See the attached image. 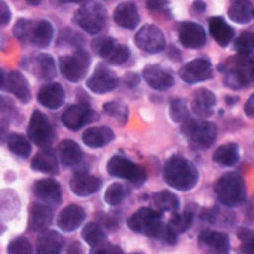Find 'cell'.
Returning a JSON list of instances; mask_svg holds the SVG:
<instances>
[{"instance_id": "19", "label": "cell", "mask_w": 254, "mask_h": 254, "mask_svg": "<svg viewBox=\"0 0 254 254\" xmlns=\"http://www.w3.org/2000/svg\"><path fill=\"white\" fill-rule=\"evenodd\" d=\"M70 190L73 194L85 197V196H91L96 191H99V189L102 187V181L100 178L87 174V172H76L72 178H70Z\"/></svg>"}, {"instance_id": "54", "label": "cell", "mask_w": 254, "mask_h": 254, "mask_svg": "<svg viewBox=\"0 0 254 254\" xmlns=\"http://www.w3.org/2000/svg\"><path fill=\"white\" fill-rule=\"evenodd\" d=\"M248 215H250V218L254 221V199H253V202L250 203V208H248Z\"/></svg>"}, {"instance_id": "57", "label": "cell", "mask_w": 254, "mask_h": 254, "mask_svg": "<svg viewBox=\"0 0 254 254\" xmlns=\"http://www.w3.org/2000/svg\"><path fill=\"white\" fill-rule=\"evenodd\" d=\"M253 17H254V11H253Z\"/></svg>"}, {"instance_id": "33", "label": "cell", "mask_w": 254, "mask_h": 254, "mask_svg": "<svg viewBox=\"0 0 254 254\" xmlns=\"http://www.w3.org/2000/svg\"><path fill=\"white\" fill-rule=\"evenodd\" d=\"M212 159L220 166H235L239 160V147L233 142L224 144L217 148Z\"/></svg>"}, {"instance_id": "25", "label": "cell", "mask_w": 254, "mask_h": 254, "mask_svg": "<svg viewBox=\"0 0 254 254\" xmlns=\"http://www.w3.org/2000/svg\"><path fill=\"white\" fill-rule=\"evenodd\" d=\"M29 70L38 79H53L57 73L56 62L50 54H35L30 59Z\"/></svg>"}, {"instance_id": "23", "label": "cell", "mask_w": 254, "mask_h": 254, "mask_svg": "<svg viewBox=\"0 0 254 254\" xmlns=\"http://www.w3.org/2000/svg\"><path fill=\"white\" fill-rule=\"evenodd\" d=\"M114 21L117 26L123 29L133 30L139 24V12L135 3L132 2H123L114 11Z\"/></svg>"}, {"instance_id": "55", "label": "cell", "mask_w": 254, "mask_h": 254, "mask_svg": "<svg viewBox=\"0 0 254 254\" xmlns=\"http://www.w3.org/2000/svg\"><path fill=\"white\" fill-rule=\"evenodd\" d=\"M26 2H27L29 5H32V6H38V5H41L42 0H26Z\"/></svg>"}, {"instance_id": "9", "label": "cell", "mask_w": 254, "mask_h": 254, "mask_svg": "<svg viewBox=\"0 0 254 254\" xmlns=\"http://www.w3.org/2000/svg\"><path fill=\"white\" fill-rule=\"evenodd\" d=\"M27 135H29V139L41 148H48L56 139V132L53 129V124L50 123L47 115L42 114L41 111H35L32 114L29 127H27Z\"/></svg>"}, {"instance_id": "1", "label": "cell", "mask_w": 254, "mask_h": 254, "mask_svg": "<svg viewBox=\"0 0 254 254\" xmlns=\"http://www.w3.org/2000/svg\"><path fill=\"white\" fill-rule=\"evenodd\" d=\"M218 70L224 76V84L233 90L254 85V56L251 53H238V56L221 63Z\"/></svg>"}, {"instance_id": "40", "label": "cell", "mask_w": 254, "mask_h": 254, "mask_svg": "<svg viewBox=\"0 0 254 254\" xmlns=\"http://www.w3.org/2000/svg\"><path fill=\"white\" fill-rule=\"evenodd\" d=\"M103 112H106L109 117L118 120L120 123H126L129 118V108L121 102H108L103 105Z\"/></svg>"}, {"instance_id": "15", "label": "cell", "mask_w": 254, "mask_h": 254, "mask_svg": "<svg viewBox=\"0 0 254 254\" xmlns=\"http://www.w3.org/2000/svg\"><path fill=\"white\" fill-rule=\"evenodd\" d=\"M2 90L12 93L23 103H29L32 99L27 79L24 78L23 73H20L17 70L9 72L8 75L5 70H2Z\"/></svg>"}, {"instance_id": "13", "label": "cell", "mask_w": 254, "mask_h": 254, "mask_svg": "<svg viewBox=\"0 0 254 254\" xmlns=\"http://www.w3.org/2000/svg\"><path fill=\"white\" fill-rule=\"evenodd\" d=\"M212 76V64L208 59H194L180 69V78L187 84L208 81Z\"/></svg>"}, {"instance_id": "30", "label": "cell", "mask_w": 254, "mask_h": 254, "mask_svg": "<svg viewBox=\"0 0 254 254\" xmlns=\"http://www.w3.org/2000/svg\"><path fill=\"white\" fill-rule=\"evenodd\" d=\"M209 32L220 47H227L235 36L233 29L221 17L209 18Z\"/></svg>"}, {"instance_id": "52", "label": "cell", "mask_w": 254, "mask_h": 254, "mask_svg": "<svg viewBox=\"0 0 254 254\" xmlns=\"http://www.w3.org/2000/svg\"><path fill=\"white\" fill-rule=\"evenodd\" d=\"M124 82H126V85H129V87H135L139 82V76L136 73H127L124 76Z\"/></svg>"}, {"instance_id": "51", "label": "cell", "mask_w": 254, "mask_h": 254, "mask_svg": "<svg viewBox=\"0 0 254 254\" xmlns=\"http://www.w3.org/2000/svg\"><path fill=\"white\" fill-rule=\"evenodd\" d=\"M191 8H193L194 14H203L206 11V3L203 2V0H194Z\"/></svg>"}, {"instance_id": "56", "label": "cell", "mask_w": 254, "mask_h": 254, "mask_svg": "<svg viewBox=\"0 0 254 254\" xmlns=\"http://www.w3.org/2000/svg\"><path fill=\"white\" fill-rule=\"evenodd\" d=\"M132 254H144V253H132Z\"/></svg>"}, {"instance_id": "4", "label": "cell", "mask_w": 254, "mask_h": 254, "mask_svg": "<svg viewBox=\"0 0 254 254\" xmlns=\"http://www.w3.org/2000/svg\"><path fill=\"white\" fill-rule=\"evenodd\" d=\"M214 190H215V194H217L218 202L221 205L227 206V208L239 206L247 199L245 181L242 180L241 175H238L235 172L223 174L217 180Z\"/></svg>"}, {"instance_id": "53", "label": "cell", "mask_w": 254, "mask_h": 254, "mask_svg": "<svg viewBox=\"0 0 254 254\" xmlns=\"http://www.w3.org/2000/svg\"><path fill=\"white\" fill-rule=\"evenodd\" d=\"M60 3H81V5H87L91 3V0H59Z\"/></svg>"}, {"instance_id": "10", "label": "cell", "mask_w": 254, "mask_h": 254, "mask_svg": "<svg viewBox=\"0 0 254 254\" xmlns=\"http://www.w3.org/2000/svg\"><path fill=\"white\" fill-rule=\"evenodd\" d=\"M106 171L112 177L127 180L133 184H142L147 178V172L142 166L133 163L132 160L126 159L123 156H114L108 162Z\"/></svg>"}, {"instance_id": "26", "label": "cell", "mask_w": 254, "mask_h": 254, "mask_svg": "<svg viewBox=\"0 0 254 254\" xmlns=\"http://www.w3.org/2000/svg\"><path fill=\"white\" fill-rule=\"evenodd\" d=\"M64 247V238L56 230H44L36 241L38 254H60Z\"/></svg>"}, {"instance_id": "29", "label": "cell", "mask_w": 254, "mask_h": 254, "mask_svg": "<svg viewBox=\"0 0 254 254\" xmlns=\"http://www.w3.org/2000/svg\"><path fill=\"white\" fill-rule=\"evenodd\" d=\"M114 139V132L108 126H96L88 127L82 135V141L90 148H100L108 145Z\"/></svg>"}, {"instance_id": "36", "label": "cell", "mask_w": 254, "mask_h": 254, "mask_svg": "<svg viewBox=\"0 0 254 254\" xmlns=\"http://www.w3.org/2000/svg\"><path fill=\"white\" fill-rule=\"evenodd\" d=\"M6 144H8V148L11 150L12 154L18 156V157H29L30 153H32V145H30V141L20 135V133H12L6 138Z\"/></svg>"}, {"instance_id": "24", "label": "cell", "mask_w": 254, "mask_h": 254, "mask_svg": "<svg viewBox=\"0 0 254 254\" xmlns=\"http://www.w3.org/2000/svg\"><path fill=\"white\" fill-rule=\"evenodd\" d=\"M38 100L48 109H59L64 103V88L59 82H50L39 88Z\"/></svg>"}, {"instance_id": "8", "label": "cell", "mask_w": 254, "mask_h": 254, "mask_svg": "<svg viewBox=\"0 0 254 254\" xmlns=\"http://www.w3.org/2000/svg\"><path fill=\"white\" fill-rule=\"evenodd\" d=\"M183 133L200 148H209L217 139V126L202 120H187L181 127Z\"/></svg>"}, {"instance_id": "7", "label": "cell", "mask_w": 254, "mask_h": 254, "mask_svg": "<svg viewBox=\"0 0 254 254\" xmlns=\"http://www.w3.org/2000/svg\"><path fill=\"white\" fill-rule=\"evenodd\" d=\"M106 9L99 3L82 5L73 15V21L90 35H97L106 24Z\"/></svg>"}, {"instance_id": "12", "label": "cell", "mask_w": 254, "mask_h": 254, "mask_svg": "<svg viewBox=\"0 0 254 254\" xmlns=\"http://www.w3.org/2000/svg\"><path fill=\"white\" fill-rule=\"evenodd\" d=\"M97 118H99V115L87 103L72 105L62 115L63 124L69 130H73V132L79 130L82 126H85L91 121H96Z\"/></svg>"}, {"instance_id": "22", "label": "cell", "mask_w": 254, "mask_h": 254, "mask_svg": "<svg viewBox=\"0 0 254 254\" xmlns=\"http://www.w3.org/2000/svg\"><path fill=\"white\" fill-rule=\"evenodd\" d=\"M142 76L151 88L159 90V91L168 90L174 85V76L168 70L160 67L159 64L147 66L142 72Z\"/></svg>"}, {"instance_id": "44", "label": "cell", "mask_w": 254, "mask_h": 254, "mask_svg": "<svg viewBox=\"0 0 254 254\" xmlns=\"http://www.w3.org/2000/svg\"><path fill=\"white\" fill-rule=\"evenodd\" d=\"M238 238L241 241L242 254H254V230L242 227L238 230Z\"/></svg>"}, {"instance_id": "48", "label": "cell", "mask_w": 254, "mask_h": 254, "mask_svg": "<svg viewBox=\"0 0 254 254\" xmlns=\"http://www.w3.org/2000/svg\"><path fill=\"white\" fill-rule=\"evenodd\" d=\"M11 21V9L9 6L6 5V2H0V23H2V26H6L9 24Z\"/></svg>"}, {"instance_id": "18", "label": "cell", "mask_w": 254, "mask_h": 254, "mask_svg": "<svg viewBox=\"0 0 254 254\" xmlns=\"http://www.w3.org/2000/svg\"><path fill=\"white\" fill-rule=\"evenodd\" d=\"M199 244L209 254H227L230 248L229 236L217 230H203L199 235Z\"/></svg>"}, {"instance_id": "17", "label": "cell", "mask_w": 254, "mask_h": 254, "mask_svg": "<svg viewBox=\"0 0 254 254\" xmlns=\"http://www.w3.org/2000/svg\"><path fill=\"white\" fill-rule=\"evenodd\" d=\"M178 38H180V42L186 48H191V50L202 48L206 44V32H205V29L200 24L191 23V21H186V23H183L180 26Z\"/></svg>"}, {"instance_id": "28", "label": "cell", "mask_w": 254, "mask_h": 254, "mask_svg": "<svg viewBox=\"0 0 254 254\" xmlns=\"http://www.w3.org/2000/svg\"><path fill=\"white\" fill-rule=\"evenodd\" d=\"M32 169L42 172V174H48V175H54L59 171V159L56 156V153L50 148H42L39 153H36L32 159L30 163Z\"/></svg>"}, {"instance_id": "35", "label": "cell", "mask_w": 254, "mask_h": 254, "mask_svg": "<svg viewBox=\"0 0 254 254\" xmlns=\"http://www.w3.org/2000/svg\"><path fill=\"white\" fill-rule=\"evenodd\" d=\"M82 238L91 248H97L106 244L105 230L97 223H87L82 229Z\"/></svg>"}, {"instance_id": "50", "label": "cell", "mask_w": 254, "mask_h": 254, "mask_svg": "<svg viewBox=\"0 0 254 254\" xmlns=\"http://www.w3.org/2000/svg\"><path fill=\"white\" fill-rule=\"evenodd\" d=\"M66 254H84V250H82V247H81V244H79V242L73 241V242H70V244H69Z\"/></svg>"}, {"instance_id": "43", "label": "cell", "mask_w": 254, "mask_h": 254, "mask_svg": "<svg viewBox=\"0 0 254 254\" xmlns=\"http://www.w3.org/2000/svg\"><path fill=\"white\" fill-rule=\"evenodd\" d=\"M8 254H33V247L30 241L24 236L14 238L8 244Z\"/></svg>"}, {"instance_id": "27", "label": "cell", "mask_w": 254, "mask_h": 254, "mask_svg": "<svg viewBox=\"0 0 254 254\" xmlns=\"http://www.w3.org/2000/svg\"><path fill=\"white\" fill-rule=\"evenodd\" d=\"M215 103H217V97L208 88L196 90L193 97H191V109H193V112L196 115H199V117H203V118L212 115Z\"/></svg>"}, {"instance_id": "45", "label": "cell", "mask_w": 254, "mask_h": 254, "mask_svg": "<svg viewBox=\"0 0 254 254\" xmlns=\"http://www.w3.org/2000/svg\"><path fill=\"white\" fill-rule=\"evenodd\" d=\"M59 44H66L69 47H75L76 50L78 48H82V44H84V38L79 35V33H75L73 30L70 29H64L60 36H59Z\"/></svg>"}, {"instance_id": "5", "label": "cell", "mask_w": 254, "mask_h": 254, "mask_svg": "<svg viewBox=\"0 0 254 254\" xmlns=\"http://www.w3.org/2000/svg\"><path fill=\"white\" fill-rule=\"evenodd\" d=\"M127 226H129L133 232L162 239L163 232L166 229V223L162 221L160 211L151 209V208H141L138 209L129 220H127Z\"/></svg>"}, {"instance_id": "49", "label": "cell", "mask_w": 254, "mask_h": 254, "mask_svg": "<svg viewBox=\"0 0 254 254\" xmlns=\"http://www.w3.org/2000/svg\"><path fill=\"white\" fill-rule=\"evenodd\" d=\"M244 112H245L247 117L254 118V93L248 97L247 103L244 105Z\"/></svg>"}, {"instance_id": "39", "label": "cell", "mask_w": 254, "mask_h": 254, "mask_svg": "<svg viewBox=\"0 0 254 254\" xmlns=\"http://www.w3.org/2000/svg\"><path fill=\"white\" fill-rule=\"evenodd\" d=\"M127 196V189L120 183H112L105 191V202L111 206L120 205Z\"/></svg>"}, {"instance_id": "41", "label": "cell", "mask_w": 254, "mask_h": 254, "mask_svg": "<svg viewBox=\"0 0 254 254\" xmlns=\"http://www.w3.org/2000/svg\"><path fill=\"white\" fill-rule=\"evenodd\" d=\"M169 114H171V118L177 123H186L189 118V108L186 105V102L183 99H174L171 100V105H169Z\"/></svg>"}, {"instance_id": "38", "label": "cell", "mask_w": 254, "mask_h": 254, "mask_svg": "<svg viewBox=\"0 0 254 254\" xmlns=\"http://www.w3.org/2000/svg\"><path fill=\"white\" fill-rule=\"evenodd\" d=\"M193 220H194V212L190 211L189 208H186V211L183 212H175L171 220H169V224L174 227V230L177 233H183L186 230H189L193 224Z\"/></svg>"}, {"instance_id": "14", "label": "cell", "mask_w": 254, "mask_h": 254, "mask_svg": "<svg viewBox=\"0 0 254 254\" xmlns=\"http://www.w3.org/2000/svg\"><path fill=\"white\" fill-rule=\"evenodd\" d=\"M117 85H118V78H117V75H115L111 69H108L106 66H103V64H99V66L93 70L91 76L87 79V88H88L90 91L96 93V94L109 93V91H112Z\"/></svg>"}, {"instance_id": "16", "label": "cell", "mask_w": 254, "mask_h": 254, "mask_svg": "<svg viewBox=\"0 0 254 254\" xmlns=\"http://www.w3.org/2000/svg\"><path fill=\"white\" fill-rule=\"evenodd\" d=\"M33 193L41 202L50 206H57L62 202V187L54 178H42L36 181L33 186Z\"/></svg>"}, {"instance_id": "32", "label": "cell", "mask_w": 254, "mask_h": 254, "mask_svg": "<svg viewBox=\"0 0 254 254\" xmlns=\"http://www.w3.org/2000/svg\"><path fill=\"white\" fill-rule=\"evenodd\" d=\"M253 6L250 0H233L229 6V18L236 24H247L253 17Z\"/></svg>"}, {"instance_id": "20", "label": "cell", "mask_w": 254, "mask_h": 254, "mask_svg": "<svg viewBox=\"0 0 254 254\" xmlns=\"http://www.w3.org/2000/svg\"><path fill=\"white\" fill-rule=\"evenodd\" d=\"M53 221L51 206L44 202L32 203L29 208V229L33 232H44Z\"/></svg>"}, {"instance_id": "6", "label": "cell", "mask_w": 254, "mask_h": 254, "mask_svg": "<svg viewBox=\"0 0 254 254\" xmlns=\"http://www.w3.org/2000/svg\"><path fill=\"white\" fill-rule=\"evenodd\" d=\"M91 59L90 54L84 48L75 50V53L62 56L59 60V69L60 73L70 82H79L85 78L88 67H90Z\"/></svg>"}, {"instance_id": "42", "label": "cell", "mask_w": 254, "mask_h": 254, "mask_svg": "<svg viewBox=\"0 0 254 254\" xmlns=\"http://www.w3.org/2000/svg\"><path fill=\"white\" fill-rule=\"evenodd\" d=\"M235 50L241 54H250L254 51V30H247L235 39Z\"/></svg>"}, {"instance_id": "34", "label": "cell", "mask_w": 254, "mask_h": 254, "mask_svg": "<svg viewBox=\"0 0 254 254\" xmlns=\"http://www.w3.org/2000/svg\"><path fill=\"white\" fill-rule=\"evenodd\" d=\"M153 203L160 212H174L180 206V199L169 190H162L153 194Z\"/></svg>"}, {"instance_id": "11", "label": "cell", "mask_w": 254, "mask_h": 254, "mask_svg": "<svg viewBox=\"0 0 254 254\" xmlns=\"http://www.w3.org/2000/svg\"><path fill=\"white\" fill-rule=\"evenodd\" d=\"M135 44L139 50L150 53V54H156V53H160L165 50L166 39H165L163 32L157 26L145 24L136 32Z\"/></svg>"}, {"instance_id": "46", "label": "cell", "mask_w": 254, "mask_h": 254, "mask_svg": "<svg viewBox=\"0 0 254 254\" xmlns=\"http://www.w3.org/2000/svg\"><path fill=\"white\" fill-rule=\"evenodd\" d=\"M91 254H124L121 247L114 244H103L102 247L91 248Z\"/></svg>"}, {"instance_id": "2", "label": "cell", "mask_w": 254, "mask_h": 254, "mask_svg": "<svg viewBox=\"0 0 254 254\" xmlns=\"http://www.w3.org/2000/svg\"><path fill=\"white\" fill-rule=\"evenodd\" d=\"M163 177L166 183L175 190L189 191L196 187L199 181V171L190 160L181 156H172L165 163Z\"/></svg>"}, {"instance_id": "21", "label": "cell", "mask_w": 254, "mask_h": 254, "mask_svg": "<svg viewBox=\"0 0 254 254\" xmlns=\"http://www.w3.org/2000/svg\"><path fill=\"white\" fill-rule=\"evenodd\" d=\"M85 211L79 205H69L60 211L57 217V226L64 232H73L85 221Z\"/></svg>"}, {"instance_id": "3", "label": "cell", "mask_w": 254, "mask_h": 254, "mask_svg": "<svg viewBox=\"0 0 254 254\" xmlns=\"http://www.w3.org/2000/svg\"><path fill=\"white\" fill-rule=\"evenodd\" d=\"M14 36L23 42L30 44L38 48H45L51 44L54 38V27L48 20H27L21 18L14 26Z\"/></svg>"}, {"instance_id": "47", "label": "cell", "mask_w": 254, "mask_h": 254, "mask_svg": "<svg viewBox=\"0 0 254 254\" xmlns=\"http://www.w3.org/2000/svg\"><path fill=\"white\" fill-rule=\"evenodd\" d=\"M147 8L148 11L154 14H162L163 11H168V0H147Z\"/></svg>"}, {"instance_id": "37", "label": "cell", "mask_w": 254, "mask_h": 254, "mask_svg": "<svg viewBox=\"0 0 254 254\" xmlns=\"http://www.w3.org/2000/svg\"><path fill=\"white\" fill-rule=\"evenodd\" d=\"M118 47H120V44L115 39L109 38V36H103V38H99V39H96V41L91 42L93 51L97 56H100L102 59L108 60V62L112 59V56L115 54V51H117Z\"/></svg>"}, {"instance_id": "31", "label": "cell", "mask_w": 254, "mask_h": 254, "mask_svg": "<svg viewBox=\"0 0 254 254\" xmlns=\"http://www.w3.org/2000/svg\"><path fill=\"white\" fill-rule=\"evenodd\" d=\"M59 159L64 166H75L82 160V150L81 147L72 141V139H64L59 144L57 148Z\"/></svg>"}]
</instances>
